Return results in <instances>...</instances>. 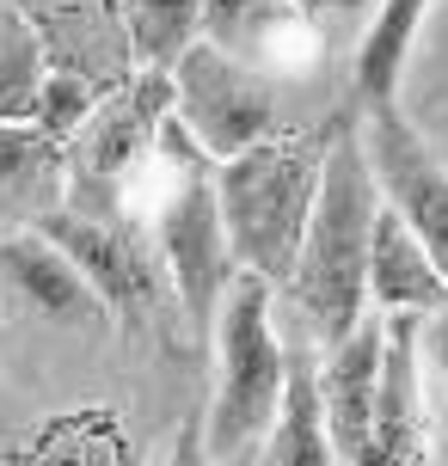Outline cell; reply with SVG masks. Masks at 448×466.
I'll list each match as a JSON object with an SVG mask.
<instances>
[{
	"label": "cell",
	"instance_id": "cell-1",
	"mask_svg": "<svg viewBox=\"0 0 448 466\" xmlns=\"http://www.w3.org/2000/svg\"><path fill=\"white\" fill-rule=\"evenodd\" d=\"M320 399L344 466H424V319L369 307L320 356Z\"/></svg>",
	"mask_w": 448,
	"mask_h": 466
},
{
	"label": "cell",
	"instance_id": "cell-19",
	"mask_svg": "<svg viewBox=\"0 0 448 466\" xmlns=\"http://www.w3.org/2000/svg\"><path fill=\"white\" fill-rule=\"evenodd\" d=\"M166 466H215L209 448H203V418H190L185 430H178V442H172V461Z\"/></svg>",
	"mask_w": 448,
	"mask_h": 466
},
{
	"label": "cell",
	"instance_id": "cell-17",
	"mask_svg": "<svg viewBox=\"0 0 448 466\" xmlns=\"http://www.w3.org/2000/svg\"><path fill=\"white\" fill-rule=\"evenodd\" d=\"M49 74L44 31L19 13H0V123H31Z\"/></svg>",
	"mask_w": 448,
	"mask_h": 466
},
{
	"label": "cell",
	"instance_id": "cell-16",
	"mask_svg": "<svg viewBox=\"0 0 448 466\" xmlns=\"http://www.w3.org/2000/svg\"><path fill=\"white\" fill-rule=\"evenodd\" d=\"M301 13L289 0H203V37L239 62H252V68H259V56H270V44Z\"/></svg>",
	"mask_w": 448,
	"mask_h": 466
},
{
	"label": "cell",
	"instance_id": "cell-3",
	"mask_svg": "<svg viewBox=\"0 0 448 466\" xmlns=\"http://www.w3.org/2000/svg\"><path fill=\"white\" fill-rule=\"evenodd\" d=\"M326 141L331 136L270 129L264 141L215 160V197H221V221H228V246H234L239 270L277 282V289L295 277L307 221L320 203V178H326Z\"/></svg>",
	"mask_w": 448,
	"mask_h": 466
},
{
	"label": "cell",
	"instance_id": "cell-6",
	"mask_svg": "<svg viewBox=\"0 0 448 466\" xmlns=\"http://www.w3.org/2000/svg\"><path fill=\"white\" fill-rule=\"evenodd\" d=\"M172 111L209 160H228L277 129V98L259 80V68L215 49L209 37H197L172 62Z\"/></svg>",
	"mask_w": 448,
	"mask_h": 466
},
{
	"label": "cell",
	"instance_id": "cell-20",
	"mask_svg": "<svg viewBox=\"0 0 448 466\" xmlns=\"http://www.w3.org/2000/svg\"><path fill=\"white\" fill-rule=\"evenodd\" d=\"M424 350H430V362L448 374V313H436V319H424Z\"/></svg>",
	"mask_w": 448,
	"mask_h": 466
},
{
	"label": "cell",
	"instance_id": "cell-7",
	"mask_svg": "<svg viewBox=\"0 0 448 466\" xmlns=\"http://www.w3.org/2000/svg\"><path fill=\"white\" fill-rule=\"evenodd\" d=\"M166 123H172V68H129L117 86H105L93 116L68 136L74 178L80 190H111L160 147Z\"/></svg>",
	"mask_w": 448,
	"mask_h": 466
},
{
	"label": "cell",
	"instance_id": "cell-12",
	"mask_svg": "<svg viewBox=\"0 0 448 466\" xmlns=\"http://www.w3.org/2000/svg\"><path fill=\"white\" fill-rule=\"evenodd\" d=\"M25 466H136V436L117 405L80 399L25 436Z\"/></svg>",
	"mask_w": 448,
	"mask_h": 466
},
{
	"label": "cell",
	"instance_id": "cell-5",
	"mask_svg": "<svg viewBox=\"0 0 448 466\" xmlns=\"http://www.w3.org/2000/svg\"><path fill=\"white\" fill-rule=\"evenodd\" d=\"M166 147H172V185L160 190V215H154V252L160 270L172 277V295L185 307L197 331H215L221 295L239 277L234 246H228V221H221V197H215V160L190 141V129L166 123Z\"/></svg>",
	"mask_w": 448,
	"mask_h": 466
},
{
	"label": "cell",
	"instance_id": "cell-18",
	"mask_svg": "<svg viewBox=\"0 0 448 466\" xmlns=\"http://www.w3.org/2000/svg\"><path fill=\"white\" fill-rule=\"evenodd\" d=\"M49 147H62V141H49L37 123H0V190L25 185L49 160Z\"/></svg>",
	"mask_w": 448,
	"mask_h": 466
},
{
	"label": "cell",
	"instance_id": "cell-14",
	"mask_svg": "<svg viewBox=\"0 0 448 466\" xmlns=\"http://www.w3.org/2000/svg\"><path fill=\"white\" fill-rule=\"evenodd\" d=\"M259 466H344L338 448H331V430H326L320 362H301V356H295L283 411H277V423H270V436L259 442Z\"/></svg>",
	"mask_w": 448,
	"mask_h": 466
},
{
	"label": "cell",
	"instance_id": "cell-11",
	"mask_svg": "<svg viewBox=\"0 0 448 466\" xmlns=\"http://www.w3.org/2000/svg\"><path fill=\"white\" fill-rule=\"evenodd\" d=\"M369 307L405 313V319L448 313V277L436 270V258L424 252V239L412 233V221L393 203H381L375 239H369Z\"/></svg>",
	"mask_w": 448,
	"mask_h": 466
},
{
	"label": "cell",
	"instance_id": "cell-21",
	"mask_svg": "<svg viewBox=\"0 0 448 466\" xmlns=\"http://www.w3.org/2000/svg\"><path fill=\"white\" fill-rule=\"evenodd\" d=\"M301 19H320V13H351V6H362V0H289Z\"/></svg>",
	"mask_w": 448,
	"mask_h": 466
},
{
	"label": "cell",
	"instance_id": "cell-15",
	"mask_svg": "<svg viewBox=\"0 0 448 466\" xmlns=\"http://www.w3.org/2000/svg\"><path fill=\"white\" fill-rule=\"evenodd\" d=\"M117 19L136 68H172L203 37V0H117Z\"/></svg>",
	"mask_w": 448,
	"mask_h": 466
},
{
	"label": "cell",
	"instance_id": "cell-4",
	"mask_svg": "<svg viewBox=\"0 0 448 466\" xmlns=\"http://www.w3.org/2000/svg\"><path fill=\"white\" fill-rule=\"evenodd\" d=\"M289 356L277 331V282L239 270L215 313V399L203 411V448L215 466H246L270 436L289 393Z\"/></svg>",
	"mask_w": 448,
	"mask_h": 466
},
{
	"label": "cell",
	"instance_id": "cell-9",
	"mask_svg": "<svg viewBox=\"0 0 448 466\" xmlns=\"http://www.w3.org/2000/svg\"><path fill=\"white\" fill-rule=\"evenodd\" d=\"M362 147H369V166H375V178H381V197L412 221V233L424 239V252L436 258V270L448 277V166L430 154V141L393 105L369 111Z\"/></svg>",
	"mask_w": 448,
	"mask_h": 466
},
{
	"label": "cell",
	"instance_id": "cell-13",
	"mask_svg": "<svg viewBox=\"0 0 448 466\" xmlns=\"http://www.w3.org/2000/svg\"><path fill=\"white\" fill-rule=\"evenodd\" d=\"M424 19H430V0H375V19H369V31H362L356 68H351V86H356V98H362L369 111H375V105H393Z\"/></svg>",
	"mask_w": 448,
	"mask_h": 466
},
{
	"label": "cell",
	"instance_id": "cell-10",
	"mask_svg": "<svg viewBox=\"0 0 448 466\" xmlns=\"http://www.w3.org/2000/svg\"><path fill=\"white\" fill-rule=\"evenodd\" d=\"M0 282H6L31 313L62 319V326H98V319H111L105 301H98V289L80 277V264H74L37 221L19 228L13 239H0Z\"/></svg>",
	"mask_w": 448,
	"mask_h": 466
},
{
	"label": "cell",
	"instance_id": "cell-8",
	"mask_svg": "<svg viewBox=\"0 0 448 466\" xmlns=\"http://www.w3.org/2000/svg\"><path fill=\"white\" fill-rule=\"evenodd\" d=\"M98 209H105V203H62V209L37 215V228L80 264V277L98 289L105 313L136 319V313H148L154 295H160V252H154V239H142L129 221L98 215Z\"/></svg>",
	"mask_w": 448,
	"mask_h": 466
},
{
	"label": "cell",
	"instance_id": "cell-2",
	"mask_svg": "<svg viewBox=\"0 0 448 466\" xmlns=\"http://www.w3.org/2000/svg\"><path fill=\"white\" fill-rule=\"evenodd\" d=\"M381 203L387 197H381V178L369 166L362 129H331L320 203H313V221H307L295 277L283 282L307 338L320 350L338 344L369 313V239H375Z\"/></svg>",
	"mask_w": 448,
	"mask_h": 466
}]
</instances>
